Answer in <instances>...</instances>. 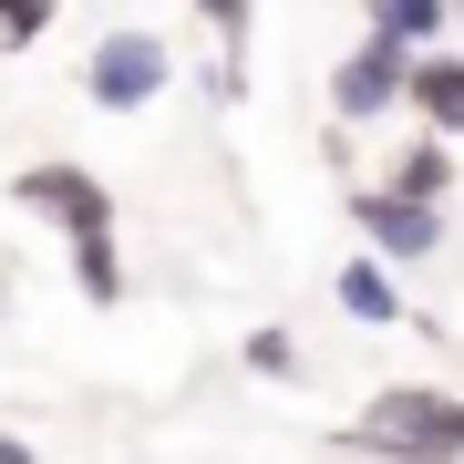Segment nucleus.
I'll use <instances>...</instances> for the list:
<instances>
[{"label":"nucleus","mask_w":464,"mask_h":464,"mask_svg":"<svg viewBox=\"0 0 464 464\" xmlns=\"http://www.w3.org/2000/svg\"><path fill=\"white\" fill-rule=\"evenodd\" d=\"M0 464H42V454H32V444H21V433H0Z\"/></svg>","instance_id":"f8f14e48"},{"label":"nucleus","mask_w":464,"mask_h":464,"mask_svg":"<svg viewBox=\"0 0 464 464\" xmlns=\"http://www.w3.org/2000/svg\"><path fill=\"white\" fill-rule=\"evenodd\" d=\"M11 207H21V217H52L72 248H114V186H103L93 166H72V155L21 166V176H11Z\"/></svg>","instance_id":"7ed1b4c3"},{"label":"nucleus","mask_w":464,"mask_h":464,"mask_svg":"<svg viewBox=\"0 0 464 464\" xmlns=\"http://www.w3.org/2000/svg\"><path fill=\"white\" fill-rule=\"evenodd\" d=\"M392 103H413V52H392V42H351L341 63H331V124H372V114H392Z\"/></svg>","instance_id":"39448f33"},{"label":"nucleus","mask_w":464,"mask_h":464,"mask_svg":"<svg viewBox=\"0 0 464 464\" xmlns=\"http://www.w3.org/2000/svg\"><path fill=\"white\" fill-rule=\"evenodd\" d=\"M197 32H207V93H217V103H237V93H248V32H258V11H237V0H207Z\"/></svg>","instance_id":"0eeeda50"},{"label":"nucleus","mask_w":464,"mask_h":464,"mask_svg":"<svg viewBox=\"0 0 464 464\" xmlns=\"http://www.w3.org/2000/svg\"><path fill=\"white\" fill-rule=\"evenodd\" d=\"M372 186H382V197H413V207H444V197H454V155L433 145V134H413V145H402Z\"/></svg>","instance_id":"1a4fd4ad"},{"label":"nucleus","mask_w":464,"mask_h":464,"mask_svg":"<svg viewBox=\"0 0 464 464\" xmlns=\"http://www.w3.org/2000/svg\"><path fill=\"white\" fill-rule=\"evenodd\" d=\"M42 32H52V11H32V0L11 11V0H0V52H32Z\"/></svg>","instance_id":"9b49d317"},{"label":"nucleus","mask_w":464,"mask_h":464,"mask_svg":"<svg viewBox=\"0 0 464 464\" xmlns=\"http://www.w3.org/2000/svg\"><path fill=\"white\" fill-rule=\"evenodd\" d=\"M351 464H464V392L444 382H382L341 433Z\"/></svg>","instance_id":"f257e3e1"},{"label":"nucleus","mask_w":464,"mask_h":464,"mask_svg":"<svg viewBox=\"0 0 464 464\" xmlns=\"http://www.w3.org/2000/svg\"><path fill=\"white\" fill-rule=\"evenodd\" d=\"M413 114L433 145H454L464 134V52H433V63H413Z\"/></svg>","instance_id":"6e6552de"},{"label":"nucleus","mask_w":464,"mask_h":464,"mask_svg":"<svg viewBox=\"0 0 464 464\" xmlns=\"http://www.w3.org/2000/svg\"><path fill=\"white\" fill-rule=\"evenodd\" d=\"M331 299H341L351 320H362V331H402V320H413V310H402V279H392V268H382L372 248H351V258L331 268Z\"/></svg>","instance_id":"423d86ee"},{"label":"nucleus","mask_w":464,"mask_h":464,"mask_svg":"<svg viewBox=\"0 0 464 464\" xmlns=\"http://www.w3.org/2000/svg\"><path fill=\"white\" fill-rule=\"evenodd\" d=\"M351 227H362V248L382 268H423V258H444V207H413V197H382V186H351Z\"/></svg>","instance_id":"20e7f679"},{"label":"nucleus","mask_w":464,"mask_h":464,"mask_svg":"<svg viewBox=\"0 0 464 464\" xmlns=\"http://www.w3.org/2000/svg\"><path fill=\"white\" fill-rule=\"evenodd\" d=\"M248 372H268V382H289V372H299V341L279 331V320H258V331H248Z\"/></svg>","instance_id":"9d476101"},{"label":"nucleus","mask_w":464,"mask_h":464,"mask_svg":"<svg viewBox=\"0 0 464 464\" xmlns=\"http://www.w3.org/2000/svg\"><path fill=\"white\" fill-rule=\"evenodd\" d=\"M166 83H176V42L155 32V21L93 32V52H83V103H93V114H145Z\"/></svg>","instance_id":"f03ea898"}]
</instances>
